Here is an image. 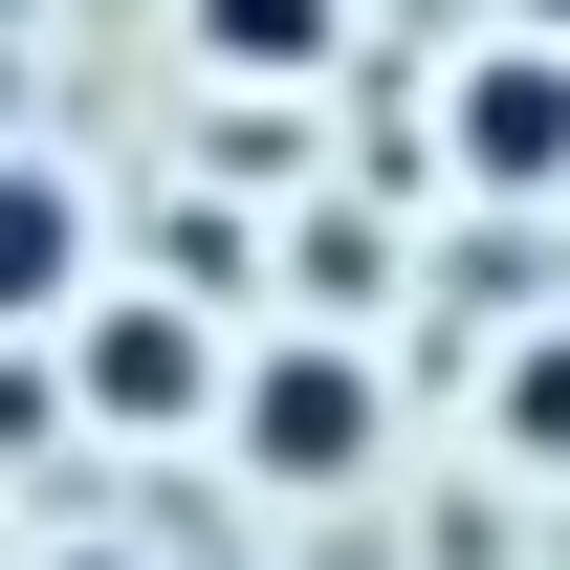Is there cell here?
<instances>
[{"label": "cell", "mask_w": 570, "mask_h": 570, "mask_svg": "<svg viewBox=\"0 0 570 570\" xmlns=\"http://www.w3.org/2000/svg\"><path fill=\"white\" fill-rule=\"evenodd\" d=\"M242 461H264V483H352V461H373V373L330 352V330L242 352Z\"/></svg>", "instance_id": "obj_1"}, {"label": "cell", "mask_w": 570, "mask_h": 570, "mask_svg": "<svg viewBox=\"0 0 570 570\" xmlns=\"http://www.w3.org/2000/svg\"><path fill=\"white\" fill-rule=\"evenodd\" d=\"M439 132H461V176H483V198H549V176H570V45H549V22H527V45H483Z\"/></svg>", "instance_id": "obj_2"}, {"label": "cell", "mask_w": 570, "mask_h": 570, "mask_svg": "<svg viewBox=\"0 0 570 570\" xmlns=\"http://www.w3.org/2000/svg\"><path fill=\"white\" fill-rule=\"evenodd\" d=\"M198 395H219V373H198V307H110V330H88V417H110V439H176Z\"/></svg>", "instance_id": "obj_3"}, {"label": "cell", "mask_w": 570, "mask_h": 570, "mask_svg": "<svg viewBox=\"0 0 570 570\" xmlns=\"http://www.w3.org/2000/svg\"><path fill=\"white\" fill-rule=\"evenodd\" d=\"M67 285H88V198L0 154V330H22V307H67Z\"/></svg>", "instance_id": "obj_4"}, {"label": "cell", "mask_w": 570, "mask_h": 570, "mask_svg": "<svg viewBox=\"0 0 570 570\" xmlns=\"http://www.w3.org/2000/svg\"><path fill=\"white\" fill-rule=\"evenodd\" d=\"M198 45H219L242 88H307L330 45H352V0H198Z\"/></svg>", "instance_id": "obj_5"}, {"label": "cell", "mask_w": 570, "mask_h": 570, "mask_svg": "<svg viewBox=\"0 0 570 570\" xmlns=\"http://www.w3.org/2000/svg\"><path fill=\"white\" fill-rule=\"evenodd\" d=\"M504 439H527V461H570V352H527V373H504Z\"/></svg>", "instance_id": "obj_6"}, {"label": "cell", "mask_w": 570, "mask_h": 570, "mask_svg": "<svg viewBox=\"0 0 570 570\" xmlns=\"http://www.w3.org/2000/svg\"><path fill=\"white\" fill-rule=\"evenodd\" d=\"M45 570H132V549H45Z\"/></svg>", "instance_id": "obj_7"}, {"label": "cell", "mask_w": 570, "mask_h": 570, "mask_svg": "<svg viewBox=\"0 0 570 570\" xmlns=\"http://www.w3.org/2000/svg\"><path fill=\"white\" fill-rule=\"evenodd\" d=\"M527 22H549V45H570V0H527Z\"/></svg>", "instance_id": "obj_8"}]
</instances>
